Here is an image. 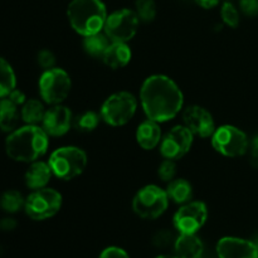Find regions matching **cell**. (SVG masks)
<instances>
[{
	"instance_id": "30",
	"label": "cell",
	"mask_w": 258,
	"mask_h": 258,
	"mask_svg": "<svg viewBox=\"0 0 258 258\" xmlns=\"http://www.w3.org/2000/svg\"><path fill=\"white\" fill-rule=\"evenodd\" d=\"M38 63L44 71L54 68L55 66V55L49 49H42L38 53Z\"/></svg>"
},
{
	"instance_id": "34",
	"label": "cell",
	"mask_w": 258,
	"mask_h": 258,
	"mask_svg": "<svg viewBox=\"0 0 258 258\" xmlns=\"http://www.w3.org/2000/svg\"><path fill=\"white\" fill-rule=\"evenodd\" d=\"M249 156H251V164L258 169V136L252 140L249 145Z\"/></svg>"
},
{
	"instance_id": "32",
	"label": "cell",
	"mask_w": 258,
	"mask_h": 258,
	"mask_svg": "<svg viewBox=\"0 0 258 258\" xmlns=\"http://www.w3.org/2000/svg\"><path fill=\"white\" fill-rule=\"evenodd\" d=\"M242 13L247 17H257L258 15V0H241L239 2Z\"/></svg>"
},
{
	"instance_id": "3",
	"label": "cell",
	"mask_w": 258,
	"mask_h": 258,
	"mask_svg": "<svg viewBox=\"0 0 258 258\" xmlns=\"http://www.w3.org/2000/svg\"><path fill=\"white\" fill-rule=\"evenodd\" d=\"M67 17L71 27L82 37L100 33L107 19V10L101 0H72Z\"/></svg>"
},
{
	"instance_id": "25",
	"label": "cell",
	"mask_w": 258,
	"mask_h": 258,
	"mask_svg": "<svg viewBox=\"0 0 258 258\" xmlns=\"http://www.w3.org/2000/svg\"><path fill=\"white\" fill-rule=\"evenodd\" d=\"M101 118V115L95 111H85L73 117V126L80 133H91L97 128Z\"/></svg>"
},
{
	"instance_id": "2",
	"label": "cell",
	"mask_w": 258,
	"mask_h": 258,
	"mask_svg": "<svg viewBox=\"0 0 258 258\" xmlns=\"http://www.w3.org/2000/svg\"><path fill=\"white\" fill-rule=\"evenodd\" d=\"M48 134L38 125H25L15 128L5 140V151L14 161L33 163L48 150Z\"/></svg>"
},
{
	"instance_id": "37",
	"label": "cell",
	"mask_w": 258,
	"mask_h": 258,
	"mask_svg": "<svg viewBox=\"0 0 258 258\" xmlns=\"http://www.w3.org/2000/svg\"><path fill=\"white\" fill-rule=\"evenodd\" d=\"M15 226H17V223H15V221H13L12 218H4L0 222V227H2L3 229H13Z\"/></svg>"
},
{
	"instance_id": "23",
	"label": "cell",
	"mask_w": 258,
	"mask_h": 258,
	"mask_svg": "<svg viewBox=\"0 0 258 258\" xmlns=\"http://www.w3.org/2000/svg\"><path fill=\"white\" fill-rule=\"evenodd\" d=\"M44 106L39 100H28L23 105L22 111H20V117L27 125H38L43 121L44 117Z\"/></svg>"
},
{
	"instance_id": "18",
	"label": "cell",
	"mask_w": 258,
	"mask_h": 258,
	"mask_svg": "<svg viewBox=\"0 0 258 258\" xmlns=\"http://www.w3.org/2000/svg\"><path fill=\"white\" fill-rule=\"evenodd\" d=\"M52 170H50L49 164L44 163V161H33L32 165L28 168L25 171L24 180L28 188L37 190V189H42L47 186L49 183L50 176H52Z\"/></svg>"
},
{
	"instance_id": "33",
	"label": "cell",
	"mask_w": 258,
	"mask_h": 258,
	"mask_svg": "<svg viewBox=\"0 0 258 258\" xmlns=\"http://www.w3.org/2000/svg\"><path fill=\"white\" fill-rule=\"evenodd\" d=\"M100 258H130L123 249L118 247H108L101 253Z\"/></svg>"
},
{
	"instance_id": "31",
	"label": "cell",
	"mask_w": 258,
	"mask_h": 258,
	"mask_svg": "<svg viewBox=\"0 0 258 258\" xmlns=\"http://www.w3.org/2000/svg\"><path fill=\"white\" fill-rule=\"evenodd\" d=\"M174 241V236L171 232L169 231H161L159 233L155 234L153 242L156 247H160V248H165L169 247Z\"/></svg>"
},
{
	"instance_id": "19",
	"label": "cell",
	"mask_w": 258,
	"mask_h": 258,
	"mask_svg": "<svg viewBox=\"0 0 258 258\" xmlns=\"http://www.w3.org/2000/svg\"><path fill=\"white\" fill-rule=\"evenodd\" d=\"M203 249V243L197 234H180L174 243L178 258H202Z\"/></svg>"
},
{
	"instance_id": "1",
	"label": "cell",
	"mask_w": 258,
	"mask_h": 258,
	"mask_svg": "<svg viewBox=\"0 0 258 258\" xmlns=\"http://www.w3.org/2000/svg\"><path fill=\"white\" fill-rule=\"evenodd\" d=\"M140 101L148 118L156 122L173 120L183 108L184 96L179 86L164 75H154L144 81Z\"/></svg>"
},
{
	"instance_id": "4",
	"label": "cell",
	"mask_w": 258,
	"mask_h": 258,
	"mask_svg": "<svg viewBox=\"0 0 258 258\" xmlns=\"http://www.w3.org/2000/svg\"><path fill=\"white\" fill-rule=\"evenodd\" d=\"M48 164L55 178L72 180L85 171L87 154L77 146H63L50 154Z\"/></svg>"
},
{
	"instance_id": "7",
	"label": "cell",
	"mask_w": 258,
	"mask_h": 258,
	"mask_svg": "<svg viewBox=\"0 0 258 258\" xmlns=\"http://www.w3.org/2000/svg\"><path fill=\"white\" fill-rule=\"evenodd\" d=\"M72 88L70 75L62 68L44 71L39 78V93L45 103L60 105L68 97Z\"/></svg>"
},
{
	"instance_id": "28",
	"label": "cell",
	"mask_w": 258,
	"mask_h": 258,
	"mask_svg": "<svg viewBox=\"0 0 258 258\" xmlns=\"http://www.w3.org/2000/svg\"><path fill=\"white\" fill-rule=\"evenodd\" d=\"M221 17L224 24L231 28H237L239 24V12L232 3H223L221 8Z\"/></svg>"
},
{
	"instance_id": "22",
	"label": "cell",
	"mask_w": 258,
	"mask_h": 258,
	"mask_svg": "<svg viewBox=\"0 0 258 258\" xmlns=\"http://www.w3.org/2000/svg\"><path fill=\"white\" fill-rule=\"evenodd\" d=\"M110 38L105 34V33H96V34H91L85 37L83 39V48H85L86 53L93 58H101L102 59L103 54H105L106 49L110 45Z\"/></svg>"
},
{
	"instance_id": "29",
	"label": "cell",
	"mask_w": 258,
	"mask_h": 258,
	"mask_svg": "<svg viewBox=\"0 0 258 258\" xmlns=\"http://www.w3.org/2000/svg\"><path fill=\"white\" fill-rule=\"evenodd\" d=\"M159 178L163 181H171L176 175V164L174 160L165 159L163 163L159 165L158 169Z\"/></svg>"
},
{
	"instance_id": "15",
	"label": "cell",
	"mask_w": 258,
	"mask_h": 258,
	"mask_svg": "<svg viewBox=\"0 0 258 258\" xmlns=\"http://www.w3.org/2000/svg\"><path fill=\"white\" fill-rule=\"evenodd\" d=\"M219 258H258V247L254 242L236 237H224L217 244Z\"/></svg>"
},
{
	"instance_id": "17",
	"label": "cell",
	"mask_w": 258,
	"mask_h": 258,
	"mask_svg": "<svg viewBox=\"0 0 258 258\" xmlns=\"http://www.w3.org/2000/svg\"><path fill=\"white\" fill-rule=\"evenodd\" d=\"M131 55L133 53H131L127 43L112 42L106 49L102 60L107 67L112 68V70H118V68H123L128 64V62L131 60Z\"/></svg>"
},
{
	"instance_id": "11",
	"label": "cell",
	"mask_w": 258,
	"mask_h": 258,
	"mask_svg": "<svg viewBox=\"0 0 258 258\" xmlns=\"http://www.w3.org/2000/svg\"><path fill=\"white\" fill-rule=\"evenodd\" d=\"M208 208L203 202H188L174 214V227L180 234H196L206 224Z\"/></svg>"
},
{
	"instance_id": "36",
	"label": "cell",
	"mask_w": 258,
	"mask_h": 258,
	"mask_svg": "<svg viewBox=\"0 0 258 258\" xmlns=\"http://www.w3.org/2000/svg\"><path fill=\"white\" fill-rule=\"evenodd\" d=\"M196 2L199 7L204 8V9H212L216 5H218L219 0H196Z\"/></svg>"
},
{
	"instance_id": "16",
	"label": "cell",
	"mask_w": 258,
	"mask_h": 258,
	"mask_svg": "<svg viewBox=\"0 0 258 258\" xmlns=\"http://www.w3.org/2000/svg\"><path fill=\"white\" fill-rule=\"evenodd\" d=\"M136 141L144 150H153L161 143V130L159 122L145 120L139 125L136 130Z\"/></svg>"
},
{
	"instance_id": "13",
	"label": "cell",
	"mask_w": 258,
	"mask_h": 258,
	"mask_svg": "<svg viewBox=\"0 0 258 258\" xmlns=\"http://www.w3.org/2000/svg\"><path fill=\"white\" fill-rule=\"evenodd\" d=\"M183 121L184 126H186L193 135L202 139L212 138L217 128L212 113L202 106L193 105L185 108L183 113Z\"/></svg>"
},
{
	"instance_id": "26",
	"label": "cell",
	"mask_w": 258,
	"mask_h": 258,
	"mask_svg": "<svg viewBox=\"0 0 258 258\" xmlns=\"http://www.w3.org/2000/svg\"><path fill=\"white\" fill-rule=\"evenodd\" d=\"M25 199L18 190H7L0 197V207L8 213H17L24 208Z\"/></svg>"
},
{
	"instance_id": "35",
	"label": "cell",
	"mask_w": 258,
	"mask_h": 258,
	"mask_svg": "<svg viewBox=\"0 0 258 258\" xmlns=\"http://www.w3.org/2000/svg\"><path fill=\"white\" fill-rule=\"evenodd\" d=\"M8 98H9L10 101H13V102H14L17 106L24 105L25 101H27V97H25L24 93H23L20 90H17V88L10 92V95L8 96Z\"/></svg>"
},
{
	"instance_id": "5",
	"label": "cell",
	"mask_w": 258,
	"mask_h": 258,
	"mask_svg": "<svg viewBox=\"0 0 258 258\" xmlns=\"http://www.w3.org/2000/svg\"><path fill=\"white\" fill-rule=\"evenodd\" d=\"M138 110V100L126 91L116 92L106 98L101 107V117L113 127L123 126L134 117Z\"/></svg>"
},
{
	"instance_id": "8",
	"label": "cell",
	"mask_w": 258,
	"mask_h": 258,
	"mask_svg": "<svg viewBox=\"0 0 258 258\" xmlns=\"http://www.w3.org/2000/svg\"><path fill=\"white\" fill-rule=\"evenodd\" d=\"M62 207V194L50 188L37 189L25 199V213L34 221L52 218Z\"/></svg>"
},
{
	"instance_id": "12",
	"label": "cell",
	"mask_w": 258,
	"mask_h": 258,
	"mask_svg": "<svg viewBox=\"0 0 258 258\" xmlns=\"http://www.w3.org/2000/svg\"><path fill=\"white\" fill-rule=\"evenodd\" d=\"M194 135L186 126L178 125L171 128L160 143L161 155L169 160H180L190 151Z\"/></svg>"
},
{
	"instance_id": "10",
	"label": "cell",
	"mask_w": 258,
	"mask_h": 258,
	"mask_svg": "<svg viewBox=\"0 0 258 258\" xmlns=\"http://www.w3.org/2000/svg\"><path fill=\"white\" fill-rule=\"evenodd\" d=\"M139 23L135 10L120 9L107 15L103 30L112 42L127 43L138 33Z\"/></svg>"
},
{
	"instance_id": "24",
	"label": "cell",
	"mask_w": 258,
	"mask_h": 258,
	"mask_svg": "<svg viewBox=\"0 0 258 258\" xmlns=\"http://www.w3.org/2000/svg\"><path fill=\"white\" fill-rule=\"evenodd\" d=\"M17 78L9 62L0 57V98L8 97L15 90Z\"/></svg>"
},
{
	"instance_id": "21",
	"label": "cell",
	"mask_w": 258,
	"mask_h": 258,
	"mask_svg": "<svg viewBox=\"0 0 258 258\" xmlns=\"http://www.w3.org/2000/svg\"><path fill=\"white\" fill-rule=\"evenodd\" d=\"M166 194L169 197V201L176 204H185L191 199L193 188H191V184L185 179H173L169 181Z\"/></svg>"
},
{
	"instance_id": "27",
	"label": "cell",
	"mask_w": 258,
	"mask_h": 258,
	"mask_svg": "<svg viewBox=\"0 0 258 258\" xmlns=\"http://www.w3.org/2000/svg\"><path fill=\"white\" fill-rule=\"evenodd\" d=\"M135 13L140 22H153L156 17L155 0H136Z\"/></svg>"
},
{
	"instance_id": "20",
	"label": "cell",
	"mask_w": 258,
	"mask_h": 258,
	"mask_svg": "<svg viewBox=\"0 0 258 258\" xmlns=\"http://www.w3.org/2000/svg\"><path fill=\"white\" fill-rule=\"evenodd\" d=\"M18 106L8 97L0 100V130L4 133H13L19 122Z\"/></svg>"
},
{
	"instance_id": "6",
	"label": "cell",
	"mask_w": 258,
	"mask_h": 258,
	"mask_svg": "<svg viewBox=\"0 0 258 258\" xmlns=\"http://www.w3.org/2000/svg\"><path fill=\"white\" fill-rule=\"evenodd\" d=\"M169 206L166 190L158 185H146L136 193L133 199V209L140 218L156 219L165 213Z\"/></svg>"
},
{
	"instance_id": "38",
	"label": "cell",
	"mask_w": 258,
	"mask_h": 258,
	"mask_svg": "<svg viewBox=\"0 0 258 258\" xmlns=\"http://www.w3.org/2000/svg\"><path fill=\"white\" fill-rule=\"evenodd\" d=\"M156 258H178L176 256H159Z\"/></svg>"
},
{
	"instance_id": "14",
	"label": "cell",
	"mask_w": 258,
	"mask_h": 258,
	"mask_svg": "<svg viewBox=\"0 0 258 258\" xmlns=\"http://www.w3.org/2000/svg\"><path fill=\"white\" fill-rule=\"evenodd\" d=\"M73 126L72 111L63 105H53L44 113L42 127L48 136H63Z\"/></svg>"
},
{
	"instance_id": "9",
	"label": "cell",
	"mask_w": 258,
	"mask_h": 258,
	"mask_svg": "<svg viewBox=\"0 0 258 258\" xmlns=\"http://www.w3.org/2000/svg\"><path fill=\"white\" fill-rule=\"evenodd\" d=\"M212 145L227 158H238L244 155L249 149L248 138L238 127L232 125H223L217 127L212 135Z\"/></svg>"
}]
</instances>
